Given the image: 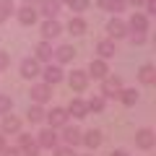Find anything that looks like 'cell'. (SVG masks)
Wrapping results in <instances>:
<instances>
[{
  "label": "cell",
  "instance_id": "cell-13",
  "mask_svg": "<svg viewBox=\"0 0 156 156\" xmlns=\"http://www.w3.org/2000/svg\"><path fill=\"white\" fill-rule=\"evenodd\" d=\"M52 57L57 60V65L73 62V57H76V47H73V44H60L57 50H52Z\"/></svg>",
  "mask_w": 156,
  "mask_h": 156
},
{
  "label": "cell",
  "instance_id": "cell-17",
  "mask_svg": "<svg viewBox=\"0 0 156 156\" xmlns=\"http://www.w3.org/2000/svg\"><path fill=\"white\" fill-rule=\"evenodd\" d=\"M34 57H37L39 62H52V44H50V39H42V42L34 47Z\"/></svg>",
  "mask_w": 156,
  "mask_h": 156
},
{
  "label": "cell",
  "instance_id": "cell-42",
  "mask_svg": "<svg viewBox=\"0 0 156 156\" xmlns=\"http://www.w3.org/2000/svg\"><path fill=\"white\" fill-rule=\"evenodd\" d=\"M86 156H91V154H86Z\"/></svg>",
  "mask_w": 156,
  "mask_h": 156
},
{
  "label": "cell",
  "instance_id": "cell-8",
  "mask_svg": "<svg viewBox=\"0 0 156 156\" xmlns=\"http://www.w3.org/2000/svg\"><path fill=\"white\" fill-rule=\"evenodd\" d=\"M68 83H70V89L76 91V94H81V91H86V86H89V73L86 70H73L70 78H68Z\"/></svg>",
  "mask_w": 156,
  "mask_h": 156
},
{
  "label": "cell",
  "instance_id": "cell-12",
  "mask_svg": "<svg viewBox=\"0 0 156 156\" xmlns=\"http://www.w3.org/2000/svg\"><path fill=\"white\" fill-rule=\"evenodd\" d=\"M16 18H18L21 26H34V23H37V8L34 5H21L16 11Z\"/></svg>",
  "mask_w": 156,
  "mask_h": 156
},
{
  "label": "cell",
  "instance_id": "cell-27",
  "mask_svg": "<svg viewBox=\"0 0 156 156\" xmlns=\"http://www.w3.org/2000/svg\"><path fill=\"white\" fill-rule=\"evenodd\" d=\"M16 13V5H13V0H0V23H5L8 18Z\"/></svg>",
  "mask_w": 156,
  "mask_h": 156
},
{
  "label": "cell",
  "instance_id": "cell-33",
  "mask_svg": "<svg viewBox=\"0 0 156 156\" xmlns=\"http://www.w3.org/2000/svg\"><path fill=\"white\" fill-rule=\"evenodd\" d=\"M8 68H11V57H8V52H3V50H0V73H3V70H8Z\"/></svg>",
  "mask_w": 156,
  "mask_h": 156
},
{
  "label": "cell",
  "instance_id": "cell-38",
  "mask_svg": "<svg viewBox=\"0 0 156 156\" xmlns=\"http://www.w3.org/2000/svg\"><path fill=\"white\" fill-rule=\"evenodd\" d=\"M125 3H130V5H143L146 0H125Z\"/></svg>",
  "mask_w": 156,
  "mask_h": 156
},
{
  "label": "cell",
  "instance_id": "cell-19",
  "mask_svg": "<svg viewBox=\"0 0 156 156\" xmlns=\"http://www.w3.org/2000/svg\"><path fill=\"white\" fill-rule=\"evenodd\" d=\"M60 138L65 140V146H73V148H76V146L81 143V130L65 122V125H62V135H60Z\"/></svg>",
  "mask_w": 156,
  "mask_h": 156
},
{
  "label": "cell",
  "instance_id": "cell-21",
  "mask_svg": "<svg viewBox=\"0 0 156 156\" xmlns=\"http://www.w3.org/2000/svg\"><path fill=\"white\" fill-rule=\"evenodd\" d=\"M81 143L86 146V148H99L101 146V133L99 130H86V133H81Z\"/></svg>",
  "mask_w": 156,
  "mask_h": 156
},
{
  "label": "cell",
  "instance_id": "cell-35",
  "mask_svg": "<svg viewBox=\"0 0 156 156\" xmlns=\"http://www.w3.org/2000/svg\"><path fill=\"white\" fill-rule=\"evenodd\" d=\"M143 5H146V16H154L156 13V0H146Z\"/></svg>",
  "mask_w": 156,
  "mask_h": 156
},
{
  "label": "cell",
  "instance_id": "cell-28",
  "mask_svg": "<svg viewBox=\"0 0 156 156\" xmlns=\"http://www.w3.org/2000/svg\"><path fill=\"white\" fill-rule=\"evenodd\" d=\"M117 99L122 101L125 107H133L135 101H138V91H135V89H122V91H120V96H117Z\"/></svg>",
  "mask_w": 156,
  "mask_h": 156
},
{
  "label": "cell",
  "instance_id": "cell-26",
  "mask_svg": "<svg viewBox=\"0 0 156 156\" xmlns=\"http://www.w3.org/2000/svg\"><path fill=\"white\" fill-rule=\"evenodd\" d=\"M138 78H140V83H146V86L156 83V68H154V65H140Z\"/></svg>",
  "mask_w": 156,
  "mask_h": 156
},
{
  "label": "cell",
  "instance_id": "cell-18",
  "mask_svg": "<svg viewBox=\"0 0 156 156\" xmlns=\"http://www.w3.org/2000/svg\"><path fill=\"white\" fill-rule=\"evenodd\" d=\"M68 115H73L76 120H83V117H89V107H86L83 99H70V104H68Z\"/></svg>",
  "mask_w": 156,
  "mask_h": 156
},
{
  "label": "cell",
  "instance_id": "cell-11",
  "mask_svg": "<svg viewBox=\"0 0 156 156\" xmlns=\"http://www.w3.org/2000/svg\"><path fill=\"white\" fill-rule=\"evenodd\" d=\"M107 34H109V39H122L128 37V23L122 21V18H112L109 23H107Z\"/></svg>",
  "mask_w": 156,
  "mask_h": 156
},
{
  "label": "cell",
  "instance_id": "cell-30",
  "mask_svg": "<svg viewBox=\"0 0 156 156\" xmlns=\"http://www.w3.org/2000/svg\"><path fill=\"white\" fill-rule=\"evenodd\" d=\"M86 107H89V112H104V96H91L89 101H86Z\"/></svg>",
  "mask_w": 156,
  "mask_h": 156
},
{
  "label": "cell",
  "instance_id": "cell-34",
  "mask_svg": "<svg viewBox=\"0 0 156 156\" xmlns=\"http://www.w3.org/2000/svg\"><path fill=\"white\" fill-rule=\"evenodd\" d=\"M130 42H133V44H146V34H140V31H133L130 34Z\"/></svg>",
  "mask_w": 156,
  "mask_h": 156
},
{
  "label": "cell",
  "instance_id": "cell-15",
  "mask_svg": "<svg viewBox=\"0 0 156 156\" xmlns=\"http://www.w3.org/2000/svg\"><path fill=\"white\" fill-rule=\"evenodd\" d=\"M60 8H62L60 0H39V11L37 13H42L44 18H55L60 13Z\"/></svg>",
  "mask_w": 156,
  "mask_h": 156
},
{
  "label": "cell",
  "instance_id": "cell-22",
  "mask_svg": "<svg viewBox=\"0 0 156 156\" xmlns=\"http://www.w3.org/2000/svg\"><path fill=\"white\" fill-rule=\"evenodd\" d=\"M96 52H99L101 60H109V57H115V39H101V42H96Z\"/></svg>",
  "mask_w": 156,
  "mask_h": 156
},
{
  "label": "cell",
  "instance_id": "cell-20",
  "mask_svg": "<svg viewBox=\"0 0 156 156\" xmlns=\"http://www.w3.org/2000/svg\"><path fill=\"white\" fill-rule=\"evenodd\" d=\"M62 34V26L57 23V18H47L44 23H42V37L44 39H55Z\"/></svg>",
  "mask_w": 156,
  "mask_h": 156
},
{
  "label": "cell",
  "instance_id": "cell-41",
  "mask_svg": "<svg viewBox=\"0 0 156 156\" xmlns=\"http://www.w3.org/2000/svg\"><path fill=\"white\" fill-rule=\"evenodd\" d=\"M60 3H68V0H60Z\"/></svg>",
  "mask_w": 156,
  "mask_h": 156
},
{
  "label": "cell",
  "instance_id": "cell-2",
  "mask_svg": "<svg viewBox=\"0 0 156 156\" xmlns=\"http://www.w3.org/2000/svg\"><path fill=\"white\" fill-rule=\"evenodd\" d=\"M18 151H21V156H39V146H37V138H31L29 133H21L18 130Z\"/></svg>",
  "mask_w": 156,
  "mask_h": 156
},
{
  "label": "cell",
  "instance_id": "cell-40",
  "mask_svg": "<svg viewBox=\"0 0 156 156\" xmlns=\"http://www.w3.org/2000/svg\"><path fill=\"white\" fill-rule=\"evenodd\" d=\"M39 0H23V5H37Z\"/></svg>",
  "mask_w": 156,
  "mask_h": 156
},
{
  "label": "cell",
  "instance_id": "cell-14",
  "mask_svg": "<svg viewBox=\"0 0 156 156\" xmlns=\"http://www.w3.org/2000/svg\"><path fill=\"white\" fill-rule=\"evenodd\" d=\"M125 23H128V31H140V34L148 31V16L146 13H133L130 21H125Z\"/></svg>",
  "mask_w": 156,
  "mask_h": 156
},
{
  "label": "cell",
  "instance_id": "cell-4",
  "mask_svg": "<svg viewBox=\"0 0 156 156\" xmlns=\"http://www.w3.org/2000/svg\"><path fill=\"white\" fill-rule=\"evenodd\" d=\"M135 146H138L140 151H151L156 146V135L151 128H140L138 133H135Z\"/></svg>",
  "mask_w": 156,
  "mask_h": 156
},
{
  "label": "cell",
  "instance_id": "cell-23",
  "mask_svg": "<svg viewBox=\"0 0 156 156\" xmlns=\"http://www.w3.org/2000/svg\"><path fill=\"white\" fill-rule=\"evenodd\" d=\"M96 5L101 8V11H112V13H122L125 11V0H96Z\"/></svg>",
  "mask_w": 156,
  "mask_h": 156
},
{
  "label": "cell",
  "instance_id": "cell-25",
  "mask_svg": "<svg viewBox=\"0 0 156 156\" xmlns=\"http://www.w3.org/2000/svg\"><path fill=\"white\" fill-rule=\"evenodd\" d=\"M68 31L73 34V37H81V34H86V21L81 16H70V21H68Z\"/></svg>",
  "mask_w": 156,
  "mask_h": 156
},
{
  "label": "cell",
  "instance_id": "cell-5",
  "mask_svg": "<svg viewBox=\"0 0 156 156\" xmlns=\"http://www.w3.org/2000/svg\"><path fill=\"white\" fill-rule=\"evenodd\" d=\"M68 117H70V115H68V109H62V107H52V109L44 115V120L50 122V128L57 130V128H62V125L68 122Z\"/></svg>",
  "mask_w": 156,
  "mask_h": 156
},
{
  "label": "cell",
  "instance_id": "cell-9",
  "mask_svg": "<svg viewBox=\"0 0 156 156\" xmlns=\"http://www.w3.org/2000/svg\"><path fill=\"white\" fill-rule=\"evenodd\" d=\"M18 130H21V120H18L16 115H3V122H0V133L3 135H16Z\"/></svg>",
  "mask_w": 156,
  "mask_h": 156
},
{
  "label": "cell",
  "instance_id": "cell-36",
  "mask_svg": "<svg viewBox=\"0 0 156 156\" xmlns=\"http://www.w3.org/2000/svg\"><path fill=\"white\" fill-rule=\"evenodd\" d=\"M0 154H3V156H21V151H18V148H8V146H5Z\"/></svg>",
  "mask_w": 156,
  "mask_h": 156
},
{
  "label": "cell",
  "instance_id": "cell-39",
  "mask_svg": "<svg viewBox=\"0 0 156 156\" xmlns=\"http://www.w3.org/2000/svg\"><path fill=\"white\" fill-rule=\"evenodd\" d=\"M3 148H5V135L0 133V151H3Z\"/></svg>",
  "mask_w": 156,
  "mask_h": 156
},
{
  "label": "cell",
  "instance_id": "cell-1",
  "mask_svg": "<svg viewBox=\"0 0 156 156\" xmlns=\"http://www.w3.org/2000/svg\"><path fill=\"white\" fill-rule=\"evenodd\" d=\"M120 91H122V81L117 76H104L101 78V96L104 99H117Z\"/></svg>",
  "mask_w": 156,
  "mask_h": 156
},
{
  "label": "cell",
  "instance_id": "cell-29",
  "mask_svg": "<svg viewBox=\"0 0 156 156\" xmlns=\"http://www.w3.org/2000/svg\"><path fill=\"white\" fill-rule=\"evenodd\" d=\"M89 3L91 0H68V8H70L76 16H81L83 11H89Z\"/></svg>",
  "mask_w": 156,
  "mask_h": 156
},
{
  "label": "cell",
  "instance_id": "cell-31",
  "mask_svg": "<svg viewBox=\"0 0 156 156\" xmlns=\"http://www.w3.org/2000/svg\"><path fill=\"white\" fill-rule=\"evenodd\" d=\"M11 107H13L11 96H8V94H0V117L8 115V112H11Z\"/></svg>",
  "mask_w": 156,
  "mask_h": 156
},
{
  "label": "cell",
  "instance_id": "cell-16",
  "mask_svg": "<svg viewBox=\"0 0 156 156\" xmlns=\"http://www.w3.org/2000/svg\"><path fill=\"white\" fill-rule=\"evenodd\" d=\"M39 76H44V83H50V86H55V83H60L62 81V68L60 65H52V62H47V68Z\"/></svg>",
  "mask_w": 156,
  "mask_h": 156
},
{
  "label": "cell",
  "instance_id": "cell-3",
  "mask_svg": "<svg viewBox=\"0 0 156 156\" xmlns=\"http://www.w3.org/2000/svg\"><path fill=\"white\" fill-rule=\"evenodd\" d=\"M29 94H31V101H34V104H47V101L52 99V86H50V83H34Z\"/></svg>",
  "mask_w": 156,
  "mask_h": 156
},
{
  "label": "cell",
  "instance_id": "cell-24",
  "mask_svg": "<svg viewBox=\"0 0 156 156\" xmlns=\"http://www.w3.org/2000/svg\"><path fill=\"white\" fill-rule=\"evenodd\" d=\"M44 104H31L29 107V112H26V117H29V122H34V125H39V122H44Z\"/></svg>",
  "mask_w": 156,
  "mask_h": 156
},
{
  "label": "cell",
  "instance_id": "cell-32",
  "mask_svg": "<svg viewBox=\"0 0 156 156\" xmlns=\"http://www.w3.org/2000/svg\"><path fill=\"white\" fill-rule=\"evenodd\" d=\"M55 156H76V151H73V146H55Z\"/></svg>",
  "mask_w": 156,
  "mask_h": 156
},
{
  "label": "cell",
  "instance_id": "cell-37",
  "mask_svg": "<svg viewBox=\"0 0 156 156\" xmlns=\"http://www.w3.org/2000/svg\"><path fill=\"white\" fill-rule=\"evenodd\" d=\"M109 156H128V151H122V148H117V151H112Z\"/></svg>",
  "mask_w": 156,
  "mask_h": 156
},
{
  "label": "cell",
  "instance_id": "cell-10",
  "mask_svg": "<svg viewBox=\"0 0 156 156\" xmlns=\"http://www.w3.org/2000/svg\"><path fill=\"white\" fill-rule=\"evenodd\" d=\"M89 78H96V81H101V78L109 73V65H107V60H101V57H94V60L89 62Z\"/></svg>",
  "mask_w": 156,
  "mask_h": 156
},
{
  "label": "cell",
  "instance_id": "cell-6",
  "mask_svg": "<svg viewBox=\"0 0 156 156\" xmlns=\"http://www.w3.org/2000/svg\"><path fill=\"white\" fill-rule=\"evenodd\" d=\"M57 138H60V135L55 133V128H44L42 130V133H37V146L39 148H55L57 146Z\"/></svg>",
  "mask_w": 156,
  "mask_h": 156
},
{
  "label": "cell",
  "instance_id": "cell-7",
  "mask_svg": "<svg viewBox=\"0 0 156 156\" xmlns=\"http://www.w3.org/2000/svg\"><path fill=\"white\" fill-rule=\"evenodd\" d=\"M39 73H42V62L37 60V57H26V60H21V76L23 78H37Z\"/></svg>",
  "mask_w": 156,
  "mask_h": 156
}]
</instances>
